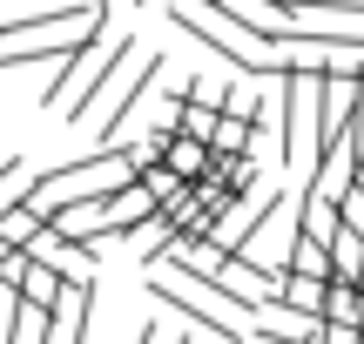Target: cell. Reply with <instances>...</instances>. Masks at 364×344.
<instances>
[{
	"mask_svg": "<svg viewBox=\"0 0 364 344\" xmlns=\"http://www.w3.org/2000/svg\"><path fill=\"white\" fill-rule=\"evenodd\" d=\"M27 183H34V176H27V162H0V216L27 196Z\"/></svg>",
	"mask_w": 364,
	"mask_h": 344,
	"instance_id": "cell-13",
	"label": "cell"
},
{
	"mask_svg": "<svg viewBox=\"0 0 364 344\" xmlns=\"http://www.w3.org/2000/svg\"><path fill=\"white\" fill-rule=\"evenodd\" d=\"M162 162H169V169L182 176V183H196V176H209V142L203 135H169V149H162Z\"/></svg>",
	"mask_w": 364,
	"mask_h": 344,
	"instance_id": "cell-6",
	"label": "cell"
},
{
	"mask_svg": "<svg viewBox=\"0 0 364 344\" xmlns=\"http://www.w3.org/2000/svg\"><path fill=\"white\" fill-rule=\"evenodd\" d=\"M324 324H358L364 331V291L351 277H331V291H324Z\"/></svg>",
	"mask_w": 364,
	"mask_h": 344,
	"instance_id": "cell-10",
	"label": "cell"
},
{
	"mask_svg": "<svg viewBox=\"0 0 364 344\" xmlns=\"http://www.w3.org/2000/svg\"><path fill=\"white\" fill-rule=\"evenodd\" d=\"M324 291H331V277H304V270H284V304L290 311H304V318H324Z\"/></svg>",
	"mask_w": 364,
	"mask_h": 344,
	"instance_id": "cell-8",
	"label": "cell"
},
{
	"mask_svg": "<svg viewBox=\"0 0 364 344\" xmlns=\"http://www.w3.org/2000/svg\"><path fill=\"white\" fill-rule=\"evenodd\" d=\"M14 324H21V291L0 284V344H14Z\"/></svg>",
	"mask_w": 364,
	"mask_h": 344,
	"instance_id": "cell-15",
	"label": "cell"
},
{
	"mask_svg": "<svg viewBox=\"0 0 364 344\" xmlns=\"http://www.w3.org/2000/svg\"><path fill=\"white\" fill-rule=\"evenodd\" d=\"M209 149H216V156H250V149H257V122L223 108V115H216V129H209Z\"/></svg>",
	"mask_w": 364,
	"mask_h": 344,
	"instance_id": "cell-7",
	"label": "cell"
},
{
	"mask_svg": "<svg viewBox=\"0 0 364 344\" xmlns=\"http://www.w3.org/2000/svg\"><path fill=\"white\" fill-rule=\"evenodd\" d=\"M61 270H48V264H41V257H34V270H27V277H21V304L27 311H54V304H61Z\"/></svg>",
	"mask_w": 364,
	"mask_h": 344,
	"instance_id": "cell-11",
	"label": "cell"
},
{
	"mask_svg": "<svg viewBox=\"0 0 364 344\" xmlns=\"http://www.w3.org/2000/svg\"><path fill=\"white\" fill-rule=\"evenodd\" d=\"M156 75H162V54H129V61L115 68V81H108V95H102V115H95V149H108L122 129H129V115H135V102H142L149 88H156Z\"/></svg>",
	"mask_w": 364,
	"mask_h": 344,
	"instance_id": "cell-4",
	"label": "cell"
},
{
	"mask_svg": "<svg viewBox=\"0 0 364 344\" xmlns=\"http://www.w3.org/2000/svg\"><path fill=\"white\" fill-rule=\"evenodd\" d=\"M149 291H156V304H169V311H182L189 324H203L216 344H243V318H230V311H216V304H203L196 291H182V284L169 277V270H149Z\"/></svg>",
	"mask_w": 364,
	"mask_h": 344,
	"instance_id": "cell-5",
	"label": "cell"
},
{
	"mask_svg": "<svg viewBox=\"0 0 364 344\" xmlns=\"http://www.w3.org/2000/svg\"><path fill=\"white\" fill-rule=\"evenodd\" d=\"M135 183V156L129 149H88L81 162H61V169H48V176H34L27 183V210L48 223L54 210H68V203H95V196H115V189H129Z\"/></svg>",
	"mask_w": 364,
	"mask_h": 344,
	"instance_id": "cell-1",
	"label": "cell"
},
{
	"mask_svg": "<svg viewBox=\"0 0 364 344\" xmlns=\"http://www.w3.org/2000/svg\"><path fill=\"white\" fill-rule=\"evenodd\" d=\"M317 344H364V331H358V324H324Z\"/></svg>",
	"mask_w": 364,
	"mask_h": 344,
	"instance_id": "cell-16",
	"label": "cell"
},
{
	"mask_svg": "<svg viewBox=\"0 0 364 344\" xmlns=\"http://www.w3.org/2000/svg\"><path fill=\"white\" fill-rule=\"evenodd\" d=\"M135 54V41L129 34H95L88 48H75L61 61V75H54V88H48V108L54 115H68V122H81V115H95L102 108V95H108V81H115V68Z\"/></svg>",
	"mask_w": 364,
	"mask_h": 344,
	"instance_id": "cell-2",
	"label": "cell"
},
{
	"mask_svg": "<svg viewBox=\"0 0 364 344\" xmlns=\"http://www.w3.org/2000/svg\"><path fill=\"white\" fill-rule=\"evenodd\" d=\"M108 27V14L95 0L68 14H48V21H21V27H0V68H27V61H68L75 48H88L95 34Z\"/></svg>",
	"mask_w": 364,
	"mask_h": 344,
	"instance_id": "cell-3",
	"label": "cell"
},
{
	"mask_svg": "<svg viewBox=\"0 0 364 344\" xmlns=\"http://www.w3.org/2000/svg\"><path fill=\"white\" fill-rule=\"evenodd\" d=\"M331 277H364V230H351V223H338L331 230Z\"/></svg>",
	"mask_w": 364,
	"mask_h": 344,
	"instance_id": "cell-9",
	"label": "cell"
},
{
	"mask_svg": "<svg viewBox=\"0 0 364 344\" xmlns=\"http://www.w3.org/2000/svg\"><path fill=\"white\" fill-rule=\"evenodd\" d=\"M68 7H81V0H0V21H48Z\"/></svg>",
	"mask_w": 364,
	"mask_h": 344,
	"instance_id": "cell-12",
	"label": "cell"
},
{
	"mask_svg": "<svg viewBox=\"0 0 364 344\" xmlns=\"http://www.w3.org/2000/svg\"><path fill=\"white\" fill-rule=\"evenodd\" d=\"M95 7H102V14H115V0H95Z\"/></svg>",
	"mask_w": 364,
	"mask_h": 344,
	"instance_id": "cell-17",
	"label": "cell"
},
{
	"mask_svg": "<svg viewBox=\"0 0 364 344\" xmlns=\"http://www.w3.org/2000/svg\"><path fill=\"white\" fill-rule=\"evenodd\" d=\"M34 230H41V216L27 210V203H14V210L0 216V243H27V237H34Z\"/></svg>",
	"mask_w": 364,
	"mask_h": 344,
	"instance_id": "cell-14",
	"label": "cell"
}]
</instances>
